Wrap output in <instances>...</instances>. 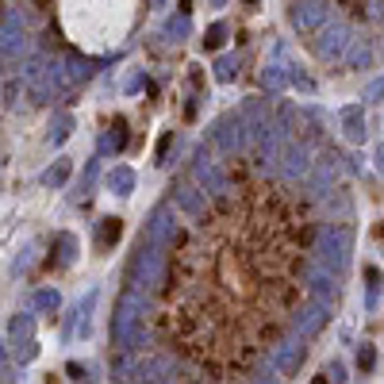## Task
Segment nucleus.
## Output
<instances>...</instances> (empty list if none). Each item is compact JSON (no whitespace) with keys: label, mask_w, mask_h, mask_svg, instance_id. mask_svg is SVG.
Here are the masks:
<instances>
[{"label":"nucleus","mask_w":384,"mask_h":384,"mask_svg":"<svg viewBox=\"0 0 384 384\" xmlns=\"http://www.w3.org/2000/svg\"><path fill=\"white\" fill-rule=\"evenodd\" d=\"M27 58V27H23V15L15 8L0 12V69L12 73L15 65H23Z\"/></svg>","instance_id":"20e7f679"},{"label":"nucleus","mask_w":384,"mask_h":384,"mask_svg":"<svg viewBox=\"0 0 384 384\" xmlns=\"http://www.w3.org/2000/svg\"><path fill=\"white\" fill-rule=\"evenodd\" d=\"M284 81H289V77H284V69H281V65H265V69H261V85H265L269 93H281V88H284Z\"/></svg>","instance_id":"4be33fe9"},{"label":"nucleus","mask_w":384,"mask_h":384,"mask_svg":"<svg viewBox=\"0 0 384 384\" xmlns=\"http://www.w3.org/2000/svg\"><path fill=\"white\" fill-rule=\"evenodd\" d=\"M62 27L81 46H116L131 31V0H58Z\"/></svg>","instance_id":"f03ea898"},{"label":"nucleus","mask_w":384,"mask_h":384,"mask_svg":"<svg viewBox=\"0 0 384 384\" xmlns=\"http://www.w3.org/2000/svg\"><path fill=\"white\" fill-rule=\"evenodd\" d=\"M65 373H69L73 380H85V365H77V362H69V365H65Z\"/></svg>","instance_id":"2f4dec72"},{"label":"nucleus","mask_w":384,"mask_h":384,"mask_svg":"<svg viewBox=\"0 0 384 384\" xmlns=\"http://www.w3.org/2000/svg\"><path fill=\"white\" fill-rule=\"evenodd\" d=\"M357 365H362L365 373L373 369V346H362V354H357Z\"/></svg>","instance_id":"7c9ffc66"},{"label":"nucleus","mask_w":384,"mask_h":384,"mask_svg":"<svg viewBox=\"0 0 384 384\" xmlns=\"http://www.w3.org/2000/svg\"><path fill=\"white\" fill-rule=\"evenodd\" d=\"M377 169H380V173H384V143L377 146Z\"/></svg>","instance_id":"e433bc0d"},{"label":"nucleus","mask_w":384,"mask_h":384,"mask_svg":"<svg viewBox=\"0 0 384 384\" xmlns=\"http://www.w3.org/2000/svg\"><path fill=\"white\" fill-rule=\"evenodd\" d=\"M211 4H223V0H211Z\"/></svg>","instance_id":"58836bf2"},{"label":"nucleus","mask_w":384,"mask_h":384,"mask_svg":"<svg viewBox=\"0 0 384 384\" xmlns=\"http://www.w3.org/2000/svg\"><path fill=\"white\" fill-rule=\"evenodd\" d=\"M69 131H73V116H69V112H54V119H51V143L62 146L65 138H69Z\"/></svg>","instance_id":"aec40b11"},{"label":"nucleus","mask_w":384,"mask_h":384,"mask_svg":"<svg viewBox=\"0 0 384 384\" xmlns=\"http://www.w3.org/2000/svg\"><path fill=\"white\" fill-rule=\"evenodd\" d=\"M27 88V81L23 77H15V81H8V88H4V100H8V108H15L20 104V93Z\"/></svg>","instance_id":"a878e982"},{"label":"nucleus","mask_w":384,"mask_h":384,"mask_svg":"<svg viewBox=\"0 0 384 384\" xmlns=\"http://www.w3.org/2000/svg\"><path fill=\"white\" fill-rule=\"evenodd\" d=\"M54 242H58V265H73L77 261V239L69 231H62V234H54Z\"/></svg>","instance_id":"412c9836"},{"label":"nucleus","mask_w":384,"mask_h":384,"mask_svg":"<svg viewBox=\"0 0 384 384\" xmlns=\"http://www.w3.org/2000/svg\"><path fill=\"white\" fill-rule=\"evenodd\" d=\"M93 304H96V289L88 292V296L81 300V307H77V334L81 338H88V331H93Z\"/></svg>","instance_id":"6ab92c4d"},{"label":"nucleus","mask_w":384,"mask_h":384,"mask_svg":"<svg viewBox=\"0 0 384 384\" xmlns=\"http://www.w3.org/2000/svg\"><path fill=\"white\" fill-rule=\"evenodd\" d=\"M380 96H384V77H380V81H373V85H369V100H380Z\"/></svg>","instance_id":"72a5a7b5"},{"label":"nucleus","mask_w":384,"mask_h":384,"mask_svg":"<svg viewBox=\"0 0 384 384\" xmlns=\"http://www.w3.org/2000/svg\"><path fill=\"white\" fill-rule=\"evenodd\" d=\"M216 77H219V81H231V77H234V62H231V58H219V62H216Z\"/></svg>","instance_id":"c756f323"},{"label":"nucleus","mask_w":384,"mask_h":384,"mask_svg":"<svg viewBox=\"0 0 384 384\" xmlns=\"http://www.w3.org/2000/svg\"><path fill=\"white\" fill-rule=\"evenodd\" d=\"M312 150H307V143H292L289 154H284V181H304L307 173H312Z\"/></svg>","instance_id":"9d476101"},{"label":"nucleus","mask_w":384,"mask_h":384,"mask_svg":"<svg viewBox=\"0 0 384 384\" xmlns=\"http://www.w3.org/2000/svg\"><path fill=\"white\" fill-rule=\"evenodd\" d=\"M35 357H39V342L35 338H27L23 346H15V362H20V365H31Z\"/></svg>","instance_id":"b1692460"},{"label":"nucleus","mask_w":384,"mask_h":384,"mask_svg":"<svg viewBox=\"0 0 384 384\" xmlns=\"http://www.w3.org/2000/svg\"><path fill=\"white\" fill-rule=\"evenodd\" d=\"M173 200L181 204L189 216H200V211L208 208V192H204V189H192V185H177V189H173Z\"/></svg>","instance_id":"f8f14e48"},{"label":"nucleus","mask_w":384,"mask_h":384,"mask_svg":"<svg viewBox=\"0 0 384 384\" xmlns=\"http://www.w3.org/2000/svg\"><path fill=\"white\" fill-rule=\"evenodd\" d=\"M289 15H292V27L312 35V31H319L326 23V0H292Z\"/></svg>","instance_id":"1a4fd4ad"},{"label":"nucleus","mask_w":384,"mask_h":384,"mask_svg":"<svg viewBox=\"0 0 384 384\" xmlns=\"http://www.w3.org/2000/svg\"><path fill=\"white\" fill-rule=\"evenodd\" d=\"M342 58H346L350 69H365V65L373 62V51L362 43V39H350V46H346V54H342Z\"/></svg>","instance_id":"dca6fc26"},{"label":"nucleus","mask_w":384,"mask_h":384,"mask_svg":"<svg viewBox=\"0 0 384 384\" xmlns=\"http://www.w3.org/2000/svg\"><path fill=\"white\" fill-rule=\"evenodd\" d=\"M4 346H8V342H0V369H4V357H8V350H4Z\"/></svg>","instance_id":"4c0bfd02"},{"label":"nucleus","mask_w":384,"mask_h":384,"mask_svg":"<svg viewBox=\"0 0 384 384\" xmlns=\"http://www.w3.org/2000/svg\"><path fill=\"white\" fill-rule=\"evenodd\" d=\"M342 135H346L350 143H365V116H362L357 104L342 108Z\"/></svg>","instance_id":"ddd939ff"},{"label":"nucleus","mask_w":384,"mask_h":384,"mask_svg":"<svg viewBox=\"0 0 384 384\" xmlns=\"http://www.w3.org/2000/svg\"><path fill=\"white\" fill-rule=\"evenodd\" d=\"M326 377H331V380H346V377H342V365H338V362H334L331 369H326Z\"/></svg>","instance_id":"f704fd0d"},{"label":"nucleus","mask_w":384,"mask_h":384,"mask_svg":"<svg viewBox=\"0 0 384 384\" xmlns=\"http://www.w3.org/2000/svg\"><path fill=\"white\" fill-rule=\"evenodd\" d=\"M93 185H96V161H88V166H85V173H81V185H77V189L81 192H93Z\"/></svg>","instance_id":"c85d7f7f"},{"label":"nucleus","mask_w":384,"mask_h":384,"mask_svg":"<svg viewBox=\"0 0 384 384\" xmlns=\"http://www.w3.org/2000/svg\"><path fill=\"white\" fill-rule=\"evenodd\" d=\"M108 189L116 196H131V192H135V169H131V166H116L108 173Z\"/></svg>","instance_id":"2eb2a0df"},{"label":"nucleus","mask_w":384,"mask_h":384,"mask_svg":"<svg viewBox=\"0 0 384 384\" xmlns=\"http://www.w3.org/2000/svg\"><path fill=\"white\" fill-rule=\"evenodd\" d=\"M119 234H124V227H119V219H100V246L108 250L112 242L119 239Z\"/></svg>","instance_id":"5701e85b"},{"label":"nucleus","mask_w":384,"mask_h":384,"mask_svg":"<svg viewBox=\"0 0 384 384\" xmlns=\"http://www.w3.org/2000/svg\"><path fill=\"white\" fill-rule=\"evenodd\" d=\"M350 8H354V12H365V4H369V0H346Z\"/></svg>","instance_id":"c9c22d12"},{"label":"nucleus","mask_w":384,"mask_h":384,"mask_svg":"<svg viewBox=\"0 0 384 384\" xmlns=\"http://www.w3.org/2000/svg\"><path fill=\"white\" fill-rule=\"evenodd\" d=\"M223 35H227V27H223V23H211V27H208V35H204V46H208V51L223 46Z\"/></svg>","instance_id":"cd10ccee"},{"label":"nucleus","mask_w":384,"mask_h":384,"mask_svg":"<svg viewBox=\"0 0 384 384\" xmlns=\"http://www.w3.org/2000/svg\"><path fill=\"white\" fill-rule=\"evenodd\" d=\"M31 334H35V315H31V312H20V315L12 319V326H8V346H12V350L23 346Z\"/></svg>","instance_id":"4468645a"},{"label":"nucleus","mask_w":384,"mask_h":384,"mask_svg":"<svg viewBox=\"0 0 384 384\" xmlns=\"http://www.w3.org/2000/svg\"><path fill=\"white\" fill-rule=\"evenodd\" d=\"M31 254H35V250L27 246V250H23L20 258H15V273H20V269H27V265H31Z\"/></svg>","instance_id":"473e14b6"},{"label":"nucleus","mask_w":384,"mask_h":384,"mask_svg":"<svg viewBox=\"0 0 384 384\" xmlns=\"http://www.w3.org/2000/svg\"><path fill=\"white\" fill-rule=\"evenodd\" d=\"M334 169H338V158H334V154H326V158H319L312 166V192L315 196H323V192H331V181H334Z\"/></svg>","instance_id":"9b49d317"},{"label":"nucleus","mask_w":384,"mask_h":384,"mask_svg":"<svg viewBox=\"0 0 384 384\" xmlns=\"http://www.w3.org/2000/svg\"><path fill=\"white\" fill-rule=\"evenodd\" d=\"M69 173H73L69 158H58V161H54V166L43 173V185H46V189H62V185L69 181Z\"/></svg>","instance_id":"f3484780"},{"label":"nucleus","mask_w":384,"mask_h":384,"mask_svg":"<svg viewBox=\"0 0 384 384\" xmlns=\"http://www.w3.org/2000/svg\"><path fill=\"white\" fill-rule=\"evenodd\" d=\"M365 281H369V300H365V304H369V312H373V307H377V296H380V273L377 269H365Z\"/></svg>","instance_id":"393cba45"},{"label":"nucleus","mask_w":384,"mask_h":384,"mask_svg":"<svg viewBox=\"0 0 384 384\" xmlns=\"http://www.w3.org/2000/svg\"><path fill=\"white\" fill-rule=\"evenodd\" d=\"M216 143H219L223 154L234 158V154H242L250 143H254V124H250L246 116H239V112H234V116H223L216 124Z\"/></svg>","instance_id":"423d86ee"},{"label":"nucleus","mask_w":384,"mask_h":384,"mask_svg":"<svg viewBox=\"0 0 384 384\" xmlns=\"http://www.w3.org/2000/svg\"><path fill=\"white\" fill-rule=\"evenodd\" d=\"M35 307L46 315V319H54V315H58V307H62L58 289H43V292H35Z\"/></svg>","instance_id":"a211bd4d"},{"label":"nucleus","mask_w":384,"mask_h":384,"mask_svg":"<svg viewBox=\"0 0 384 384\" xmlns=\"http://www.w3.org/2000/svg\"><path fill=\"white\" fill-rule=\"evenodd\" d=\"M350 250H354V234L346 227H323V231H315V258L326 269L342 273L350 265Z\"/></svg>","instance_id":"39448f33"},{"label":"nucleus","mask_w":384,"mask_h":384,"mask_svg":"<svg viewBox=\"0 0 384 384\" xmlns=\"http://www.w3.org/2000/svg\"><path fill=\"white\" fill-rule=\"evenodd\" d=\"M350 46V27L346 23H323L319 27V39H315V54L323 62H338Z\"/></svg>","instance_id":"6e6552de"},{"label":"nucleus","mask_w":384,"mask_h":384,"mask_svg":"<svg viewBox=\"0 0 384 384\" xmlns=\"http://www.w3.org/2000/svg\"><path fill=\"white\" fill-rule=\"evenodd\" d=\"M146 312H150V296L131 284L124 296H119L116 319H112V338H116V346L124 350V354L143 346V338H146Z\"/></svg>","instance_id":"7ed1b4c3"},{"label":"nucleus","mask_w":384,"mask_h":384,"mask_svg":"<svg viewBox=\"0 0 384 384\" xmlns=\"http://www.w3.org/2000/svg\"><path fill=\"white\" fill-rule=\"evenodd\" d=\"M315 254L312 204L239 181L196 216L158 292V331L211 377L254 369L296 323Z\"/></svg>","instance_id":"f257e3e1"},{"label":"nucleus","mask_w":384,"mask_h":384,"mask_svg":"<svg viewBox=\"0 0 384 384\" xmlns=\"http://www.w3.org/2000/svg\"><path fill=\"white\" fill-rule=\"evenodd\" d=\"M192 177H196V185H200V189L208 192V196H219V192H227V189H231V181H227L223 166H219V161H211V158H208V150H200V154H196Z\"/></svg>","instance_id":"0eeeda50"},{"label":"nucleus","mask_w":384,"mask_h":384,"mask_svg":"<svg viewBox=\"0 0 384 384\" xmlns=\"http://www.w3.org/2000/svg\"><path fill=\"white\" fill-rule=\"evenodd\" d=\"M169 35H173V39L189 35V12H185V8H181V15H173V20H169Z\"/></svg>","instance_id":"bb28decb"}]
</instances>
